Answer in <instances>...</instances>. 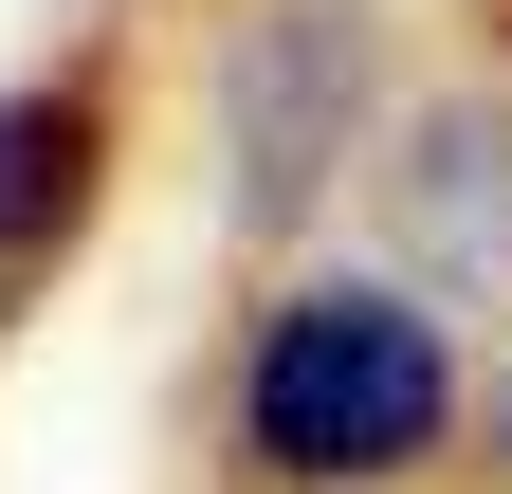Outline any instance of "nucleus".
Segmentation results:
<instances>
[{
	"mask_svg": "<svg viewBox=\"0 0 512 494\" xmlns=\"http://www.w3.org/2000/svg\"><path fill=\"white\" fill-rule=\"evenodd\" d=\"M458 440V312L384 275H311L238 330V458L256 494H403Z\"/></svg>",
	"mask_w": 512,
	"mask_h": 494,
	"instance_id": "obj_1",
	"label": "nucleus"
},
{
	"mask_svg": "<svg viewBox=\"0 0 512 494\" xmlns=\"http://www.w3.org/2000/svg\"><path fill=\"white\" fill-rule=\"evenodd\" d=\"M366 129V19L348 0H256L238 55H220V147H238V202H311Z\"/></svg>",
	"mask_w": 512,
	"mask_h": 494,
	"instance_id": "obj_2",
	"label": "nucleus"
},
{
	"mask_svg": "<svg viewBox=\"0 0 512 494\" xmlns=\"http://www.w3.org/2000/svg\"><path fill=\"white\" fill-rule=\"evenodd\" d=\"M92 183H110V110L74 74H37V92H0V330L37 312V275L74 257V220H92Z\"/></svg>",
	"mask_w": 512,
	"mask_h": 494,
	"instance_id": "obj_3",
	"label": "nucleus"
}]
</instances>
